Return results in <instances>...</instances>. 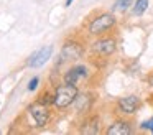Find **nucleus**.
I'll list each match as a JSON object with an SVG mask.
<instances>
[{
    "mask_svg": "<svg viewBox=\"0 0 153 135\" xmlns=\"http://www.w3.org/2000/svg\"><path fill=\"white\" fill-rule=\"evenodd\" d=\"M28 115L35 122V127H45L50 122V109L46 104L36 101L28 107Z\"/></svg>",
    "mask_w": 153,
    "mask_h": 135,
    "instance_id": "obj_3",
    "label": "nucleus"
},
{
    "mask_svg": "<svg viewBox=\"0 0 153 135\" xmlns=\"http://www.w3.org/2000/svg\"><path fill=\"white\" fill-rule=\"evenodd\" d=\"M82 51L84 49L79 43H66L61 51V58H63V61H74L82 56Z\"/></svg>",
    "mask_w": 153,
    "mask_h": 135,
    "instance_id": "obj_9",
    "label": "nucleus"
},
{
    "mask_svg": "<svg viewBox=\"0 0 153 135\" xmlns=\"http://www.w3.org/2000/svg\"><path fill=\"white\" fill-rule=\"evenodd\" d=\"M87 76H89V69L84 64H76V66H73V68H69L66 71V74H64V82L77 86V82H79L81 79H86Z\"/></svg>",
    "mask_w": 153,
    "mask_h": 135,
    "instance_id": "obj_6",
    "label": "nucleus"
},
{
    "mask_svg": "<svg viewBox=\"0 0 153 135\" xmlns=\"http://www.w3.org/2000/svg\"><path fill=\"white\" fill-rule=\"evenodd\" d=\"M140 128H143V130H152L153 132V117L148 119V120H145V122H142V124H140Z\"/></svg>",
    "mask_w": 153,
    "mask_h": 135,
    "instance_id": "obj_15",
    "label": "nucleus"
},
{
    "mask_svg": "<svg viewBox=\"0 0 153 135\" xmlns=\"http://www.w3.org/2000/svg\"><path fill=\"white\" fill-rule=\"evenodd\" d=\"M100 128V120L97 115H94V117H87L86 122H84V127L81 128V132L82 134H97Z\"/></svg>",
    "mask_w": 153,
    "mask_h": 135,
    "instance_id": "obj_11",
    "label": "nucleus"
},
{
    "mask_svg": "<svg viewBox=\"0 0 153 135\" xmlns=\"http://www.w3.org/2000/svg\"><path fill=\"white\" fill-rule=\"evenodd\" d=\"M92 94L89 92H77L76 99H74V107L79 114H86V112L91 110V105H92Z\"/></svg>",
    "mask_w": 153,
    "mask_h": 135,
    "instance_id": "obj_10",
    "label": "nucleus"
},
{
    "mask_svg": "<svg viewBox=\"0 0 153 135\" xmlns=\"http://www.w3.org/2000/svg\"><path fill=\"white\" fill-rule=\"evenodd\" d=\"M148 84H150V86H152V87H153V72H152V74H150V78H148Z\"/></svg>",
    "mask_w": 153,
    "mask_h": 135,
    "instance_id": "obj_17",
    "label": "nucleus"
},
{
    "mask_svg": "<svg viewBox=\"0 0 153 135\" xmlns=\"http://www.w3.org/2000/svg\"><path fill=\"white\" fill-rule=\"evenodd\" d=\"M117 49V40L114 36H100L92 43V53L97 56H110Z\"/></svg>",
    "mask_w": 153,
    "mask_h": 135,
    "instance_id": "obj_4",
    "label": "nucleus"
},
{
    "mask_svg": "<svg viewBox=\"0 0 153 135\" xmlns=\"http://www.w3.org/2000/svg\"><path fill=\"white\" fill-rule=\"evenodd\" d=\"M71 3H73V0H66V7H69Z\"/></svg>",
    "mask_w": 153,
    "mask_h": 135,
    "instance_id": "obj_18",
    "label": "nucleus"
},
{
    "mask_svg": "<svg viewBox=\"0 0 153 135\" xmlns=\"http://www.w3.org/2000/svg\"><path fill=\"white\" fill-rule=\"evenodd\" d=\"M140 107V99L137 95H125L117 101V109L123 115H133Z\"/></svg>",
    "mask_w": 153,
    "mask_h": 135,
    "instance_id": "obj_5",
    "label": "nucleus"
},
{
    "mask_svg": "<svg viewBox=\"0 0 153 135\" xmlns=\"http://www.w3.org/2000/svg\"><path fill=\"white\" fill-rule=\"evenodd\" d=\"M40 102H43V104H46V105H50V104H53V101H54V94H51V92H45V94H41L40 95V99H38Z\"/></svg>",
    "mask_w": 153,
    "mask_h": 135,
    "instance_id": "obj_14",
    "label": "nucleus"
},
{
    "mask_svg": "<svg viewBox=\"0 0 153 135\" xmlns=\"http://www.w3.org/2000/svg\"><path fill=\"white\" fill-rule=\"evenodd\" d=\"M107 135H130L132 134V122L125 119H117L107 127Z\"/></svg>",
    "mask_w": 153,
    "mask_h": 135,
    "instance_id": "obj_8",
    "label": "nucleus"
},
{
    "mask_svg": "<svg viewBox=\"0 0 153 135\" xmlns=\"http://www.w3.org/2000/svg\"><path fill=\"white\" fill-rule=\"evenodd\" d=\"M38 84H40V78H31L30 79V82H28V91H35V89L38 87Z\"/></svg>",
    "mask_w": 153,
    "mask_h": 135,
    "instance_id": "obj_16",
    "label": "nucleus"
},
{
    "mask_svg": "<svg viewBox=\"0 0 153 135\" xmlns=\"http://www.w3.org/2000/svg\"><path fill=\"white\" fill-rule=\"evenodd\" d=\"M133 0H115L114 3V10H119V12H125L128 7H132Z\"/></svg>",
    "mask_w": 153,
    "mask_h": 135,
    "instance_id": "obj_13",
    "label": "nucleus"
},
{
    "mask_svg": "<svg viewBox=\"0 0 153 135\" xmlns=\"http://www.w3.org/2000/svg\"><path fill=\"white\" fill-rule=\"evenodd\" d=\"M51 53H53V46H43L41 49L35 51L28 58V66L30 68H40V66H43L51 58Z\"/></svg>",
    "mask_w": 153,
    "mask_h": 135,
    "instance_id": "obj_7",
    "label": "nucleus"
},
{
    "mask_svg": "<svg viewBox=\"0 0 153 135\" xmlns=\"http://www.w3.org/2000/svg\"><path fill=\"white\" fill-rule=\"evenodd\" d=\"M77 92H79V89H77L76 84H68V82H64V84L56 86V89H54L53 105H56L58 109L69 107V105L74 102V99H76Z\"/></svg>",
    "mask_w": 153,
    "mask_h": 135,
    "instance_id": "obj_2",
    "label": "nucleus"
},
{
    "mask_svg": "<svg viewBox=\"0 0 153 135\" xmlns=\"http://www.w3.org/2000/svg\"><path fill=\"white\" fill-rule=\"evenodd\" d=\"M117 25V18L114 13L110 12H102L97 13L87 25V31L92 36H102L104 33H107L109 30H112Z\"/></svg>",
    "mask_w": 153,
    "mask_h": 135,
    "instance_id": "obj_1",
    "label": "nucleus"
},
{
    "mask_svg": "<svg viewBox=\"0 0 153 135\" xmlns=\"http://www.w3.org/2000/svg\"><path fill=\"white\" fill-rule=\"evenodd\" d=\"M146 8H148V0H135L132 13L137 15V16H140V15H143V13L146 12Z\"/></svg>",
    "mask_w": 153,
    "mask_h": 135,
    "instance_id": "obj_12",
    "label": "nucleus"
}]
</instances>
